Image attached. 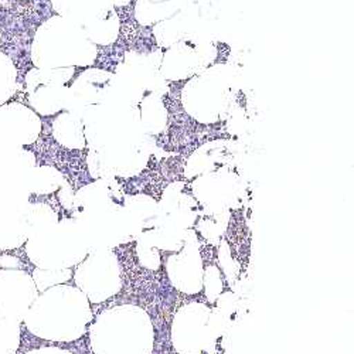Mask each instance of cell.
<instances>
[{"mask_svg":"<svg viewBox=\"0 0 354 354\" xmlns=\"http://www.w3.org/2000/svg\"><path fill=\"white\" fill-rule=\"evenodd\" d=\"M88 312L86 302L75 289L58 286L32 304L24 322L27 329L37 337L70 342L82 335Z\"/></svg>","mask_w":354,"mask_h":354,"instance_id":"6da1fadb","label":"cell"},{"mask_svg":"<svg viewBox=\"0 0 354 354\" xmlns=\"http://www.w3.org/2000/svg\"><path fill=\"white\" fill-rule=\"evenodd\" d=\"M43 131L40 116L21 102L0 106V143L27 146L37 140Z\"/></svg>","mask_w":354,"mask_h":354,"instance_id":"3957f363","label":"cell"},{"mask_svg":"<svg viewBox=\"0 0 354 354\" xmlns=\"http://www.w3.org/2000/svg\"><path fill=\"white\" fill-rule=\"evenodd\" d=\"M37 298L32 275L21 270H0V316L23 322Z\"/></svg>","mask_w":354,"mask_h":354,"instance_id":"7a4b0ae2","label":"cell"},{"mask_svg":"<svg viewBox=\"0 0 354 354\" xmlns=\"http://www.w3.org/2000/svg\"><path fill=\"white\" fill-rule=\"evenodd\" d=\"M20 346V323L0 316V354H16Z\"/></svg>","mask_w":354,"mask_h":354,"instance_id":"5b68a950","label":"cell"},{"mask_svg":"<svg viewBox=\"0 0 354 354\" xmlns=\"http://www.w3.org/2000/svg\"><path fill=\"white\" fill-rule=\"evenodd\" d=\"M17 85V68L12 58L0 51V106L9 102Z\"/></svg>","mask_w":354,"mask_h":354,"instance_id":"277c9868","label":"cell"},{"mask_svg":"<svg viewBox=\"0 0 354 354\" xmlns=\"http://www.w3.org/2000/svg\"><path fill=\"white\" fill-rule=\"evenodd\" d=\"M26 354H71V353L57 347H40V348H33L30 351H27Z\"/></svg>","mask_w":354,"mask_h":354,"instance_id":"8992f818","label":"cell"}]
</instances>
